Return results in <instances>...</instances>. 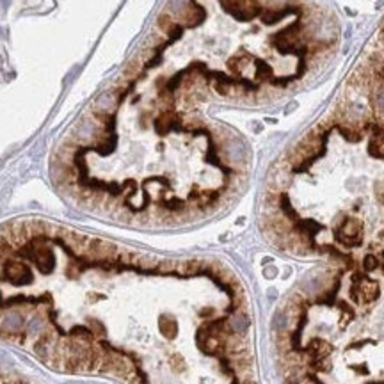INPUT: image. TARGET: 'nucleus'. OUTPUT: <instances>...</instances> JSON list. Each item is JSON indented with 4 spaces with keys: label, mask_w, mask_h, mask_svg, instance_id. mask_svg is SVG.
<instances>
[{
    "label": "nucleus",
    "mask_w": 384,
    "mask_h": 384,
    "mask_svg": "<svg viewBox=\"0 0 384 384\" xmlns=\"http://www.w3.org/2000/svg\"><path fill=\"white\" fill-rule=\"evenodd\" d=\"M0 342L111 384H258L230 270L45 221L0 226Z\"/></svg>",
    "instance_id": "nucleus-1"
},
{
    "label": "nucleus",
    "mask_w": 384,
    "mask_h": 384,
    "mask_svg": "<svg viewBox=\"0 0 384 384\" xmlns=\"http://www.w3.org/2000/svg\"><path fill=\"white\" fill-rule=\"evenodd\" d=\"M57 152L54 174L82 205L139 224L205 217L238 191L248 152L194 109L125 84Z\"/></svg>",
    "instance_id": "nucleus-2"
},
{
    "label": "nucleus",
    "mask_w": 384,
    "mask_h": 384,
    "mask_svg": "<svg viewBox=\"0 0 384 384\" xmlns=\"http://www.w3.org/2000/svg\"><path fill=\"white\" fill-rule=\"evenodd\" d=\"M340 43L324 0H171L127 82L191 107L274 103L317 80Z\"/></svg>",
    "instance_id": "nucleus-3"
},
{
    "label": "nucleus",
    "mask_w": 384,
    "mask_h": 384,
    "mask_svg": "<svg viewBox=\"0 0 384 384\" xmlns=\"http://www.w3.org/2000/svg\"><path fill=\"white\" fill-rule=\"evenodd\" d=\"M262 226L276 248L349 262L384 246V119L340 98L270 173Z\"/></svg>",
    "instance_id": "nucleus-4"
},
{
    "label": "nucleus",
    "mask_w": 384,
    "mask_h": 384,
    "mask_svg": "<svg viewBox=\"0 0 384 384\" xmlns=\"http://www.w3.org/2000/svg\"><path fill=\"white\" fill-rule=\"evenodd\" d=\"M342 98L384 119V18L345 78Z\"/></svg>",
    "instance_id": "nucleus-5"
},
{
    "label": "nucleus",
    "mask_w": 384,
    "mask_h": 384,
    "mask_svg": "<svg viewBox=\"0 0 384 384\" xmlns=\"http://www.w3.org/2000/svg\"><path fill=\"white\" fill-rule=\"evenodd\" d=\"M0 384H36V383L29 379V377H25L23 374H20V372L0 365Z\"/></svg>",
    "instance_id": "nucleus-6"
}]
</instances>
